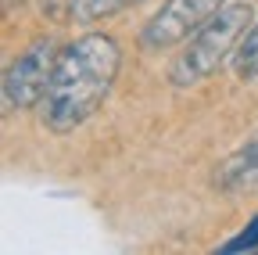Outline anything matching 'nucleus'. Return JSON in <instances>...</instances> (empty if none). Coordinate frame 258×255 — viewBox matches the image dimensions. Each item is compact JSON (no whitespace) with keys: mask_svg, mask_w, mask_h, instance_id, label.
Here are the masks:
<instances>
[{"mask_svg":"<svg viewBox=\"0 0 258 255\" xmlns=\"http://www.w3.org/2000/svg\"><path fill=\"white\" fill-rule=\"evenodd\" d=\"M215 187L222 194H254L258 190V133L219 162Z\"/></svg>","mask_w":258,"mask_h":255,"instance_id":"5","label":"nucleus"},{"mask_svg":"<svg viewBox=\"0 0 258 255\" xmlns=\"http://www.w3.org/2000/svg\"><path fill=\"white\" fill-rule=\"evenodd\" d=\"M258 248V212L251 216V223H247V227L237 234V237H230V241H226L219 251H226V255H230V251H254Z\"/></svg>","mask_w":258,"mask_h":255,"instance_id":"8","label":"nucleus"},{"mask_svg":"<svg viewBox=\"0 0 258 255\" xmlns=\"http://www.w3.org/2000/svg\"><path fill=\"white\" fill-rule=\"evenodd\" d=\"M226 4V0H165L140 29L144 50H169L194 36L198 29Z\"/></svg>","mask_w":258,"mask_h":255,"instance_id":"4","label":"nucleus"},{"mask_svg":"<svg viewBox=\"0 0 258 255\" xmlns=\"http://www.w3.org/2000/svg\"><path fill=\"white\" fill-rule=\"evenodd\" d=\"M233 72H237V79H258V22L247 29L244 43L233 54Z\"/></svg>","mask_w":258,"mask_h":255,"instance_id":"7","label":"nucleus"},{"mask_svg":"<svg viewBox=\"0 0 258 255\" xmlns=\"http://www.w3.org/2000/svg\"><path fill=\"white\" fill-rule=\"evenodd\" d=\"M251 25H254V8L247 0H226L198 33L183 40V50L169 69V83L179 90H190L205 83L208 76H215L237 54Z\"/></svg>","mask_w":258,"mask_h":255,"instance_id":"2","label":"nucleus"},{"mask_svg":"<svg viewBox=\"0 0 258 255\" xmlns=\"http://www.w3.org/2000/svg\"><path fill=\"white\" fill-rule=\"evenodd\" d=\"M144 0H69V18L79 25H93V22H104L122 15L125 8H137Z\"/></svg>","mask_w":258,"mask_h":255,"instance_id":"6","label":"nucleus"},{"mask_svg":"<svg viewBox=\"0 0 258 255\" xmlns=\"http://www.w3.org/2000/svg\"><path fill=\"white\" fill-rule=\"evenodd\" d=\"M57 40L54 36H36L29 47H22L4 69V112H15V108H40L47 90H50V79H54V69H57Z\"/></svg>","mask_w":258,"mask_h":255,"instance_id":"3","label":"nucleus"},{"mask_svg":"<svg viewBox=\"0 0 258 255\" xmlns=\"http://www.w3.org/2000/svg\"><path fill=\"white\" fill-rule=\"evenodd\" d=\"M18 4H25V0H4V8H18Z\"/></svg>","mask_w":258,"mask_h":255,"instance_id":"9","label":"nucleus"},{"mask_svg":"<svg viewBox=\"0 0 258 255\" xmlns=\"http://www.w3.org/2000/svg\"><path fill=\"white\" fill-rule=\"evenodd\" d=\"M118 72H122V47L115 36L108 33L76 36L57 54L50 90L40 105V122L57 137L86 126L108 101Z\"/></svg>","mask_w":258,"mask_h":255,"instance_id":"1","label":"nucleus"}]
</instances>
